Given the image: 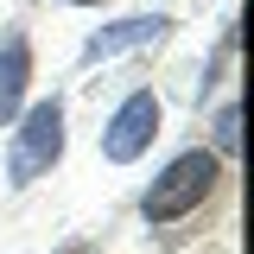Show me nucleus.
Masks as SVG:
<instances>
[{"instance_id": "39448f33", "label": "nucleus", "mask_w": 254, "mask_h": 254, "mask_svg": "<svg viewBox=\"0 0 254 254\" xmlns=\"http://www.w3.org/2000/svg\"><path fill=\"white\" fill-rule=\"evenodd\" d=\"M26 83H32V45H26V32H13V38L0 45V127L19 121Z\"/></svg>"}, {"instance_id": "f03ea898", "label": "nucleus", "mask_w": 254, "mask_h": 254, "mask_svg": "<svg viewBox=\"0 0 254 254\" xmlns=\"http://www.w3.org/2000/svg\"><path fill=\"white\" fill-rule=\"evenodd\" d=\"M58 159H64V102L45 95V102L26 108V121L13 127V146H6V185L26 190L32 178H45Z\"/></svg>"}, {"instance_id": "20e7f679", "label": "nucleus", "mask_w": 254, "mask_h": 254, "mask_svg": "<svg viewBox=\"0 0 254 254\" xmlns=\"http://www.w3.org/2000/svg\"><path fill=\"white\" fill-rule=\"evenodd\" d=\"M165 13H133V19H115V26H102L83 45V64H102V58H121V51H133V45H159L165 38Z\"/></svg>"}, {"instance_id": "0eeeda50", "label": "nucleus", "mask_w": 254, "mask_h": 254, "mask_svg": "<svg viewBox=\"0 0 254 254\" xmlns=\"http://www.w3.org/2000/svg\"><path fill=\"white\" fill-rule=\"evenodd\" d=\"M76 6H95V0H76Z\"/></svg>"}, {"instance_id": "f257e3e1", "label": "nucleus", "mask_w": 254, "mask_h": 254, "mask_svg": "<svg viewBox=\"0 0 254 254\" xmlns=\"http://www.w3.org/2000/svg\"><path fill=\"white\" fill-rule=\"evenodd\" d=\"M216 178H222V159L210 153V146H190V153H178L153 185H146L140 216H146V222H178V216H190V210H203V203H210Z\"/></svg>"}, {"instance_id": "423d86ee", "label": "nucleus", "mask_w": 254, "mask_h": 254, "mask_svg": "<svg viewBox=\"0 0 254 254\" xmlns=\"http://www.w3.org/2000/svg\"><path fill=\"white\" fill-rule=\"evenodd\" d=\"M235 146H242V108L229 102V108L216 115V159H229Z\"/></svg>"}, {"instance_id": "7ed1b4c3", "label": "nucleus", "mask_w": 254, "mask_h": 254, "mask_svg": "<svg viewBox=\"0 0 254 254\" xmlns=\"http://www.w3.org/2000/svg\"><path fill=\"white\" fill-rule=\"evenodd\" d=\"M159 121H165V102H159L153 89H133L121 108L108 115V127H102V153L115 159V165H133V159L159 140Z\"/></svg>"}]
</instances>
